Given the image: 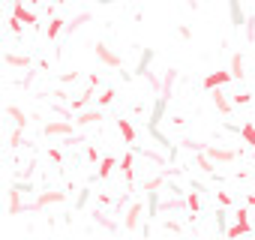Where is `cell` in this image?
Segmentation results:
<instances>
[{"mask_svg":"<svg viewBox=\"0 0 255 240\" xmlns=\"http://www.w3.org/2000/svg\"><path fill=\"white\" fill-rule=\"evenodd\" d=\"M210 93H213V105H216V108H219L222 114H231L234 102H231V99H228V96L222 93V87H216V90H210Z\"/></svg>","mask_w":255,"mask_h":240,"instance_id":"cell-14","label":"cell"},{"mask_svg":"<svg viewBox=\"0 0 255 240\" xmlns=\"http://www.w3.org/2000/svg\"><path fill=\"white\" fill-rule=\"evenodd\" d=\"M117 165H120V159H117V156H105V159L99 162V168H96V177H99V180H108V177H111V171H114Z\"/></svg>","mask_w":255,"mask_h":240,"instance_id":"cell-10","label":"cell"},{"mask_svg":"<svg viewBox=\"0 0 255 240\" xmlns=\"http://www.w3.org/2000/svg\"><path fill=\"white\" fill-rule=\"evenodd\" d=\"M228 81H234V75H231V69H216V72H210L204 81H201V87L210 93V90H216V87H225Z\"/></svg>","mask_w":255,"mask_h":240,"instance_id":"cell-1","label":"cell"},{"mask_svg":"<svg viewBox=\"0 0 255 240\" xmlns=\"http://www.w3.org/2000/svg\"><path fill=\"white\" fill-rule=\"evenodd\" d=\"M90 21V12H78L72 21H66V33H72V30H78V27H84Z\"/></svg>","mask_w":255,"mask_h":240,"instance_id":"cell-23","label":"cell"},{"mask_svg":"<svg viewBox=\"0 0 255 240\" xmlns=\"http://www.w3.org/2000/svg\"><path fill=\"white\" fill-rule=\"evenodd\" d=\"M246 204H249V207H255V195H246Z\"/></svg>","mask_w":255,"mask_h":240,"instance_id":"cell-42","label":"cell"},{"mask_svg":"<svg viewBox=\"0 0 255 240\" xmlns=\"http://www.w3.org/2000/svg\"><path fill=\"white\" fill-rule=\"evenodd\" d=\"M195 168L198 171H204V174H213L216 168H213V159L207 156V153H198V159H195Z\"/></svg>","mask_w":255,"mask_h":240,"instance_id":"cell-25","label":"cell"},{"mask_svg":"<svg viewBox=\"0 0 255 240\" xmlns=\"http://www.w3.org/2000/svg\"><path fill=\"white\" fill-rule=\"evenodd\" d=\"M180 144H183V147H189L192 153H204V150H207V144H204V141H192V138H183Z\"/></svg>","mask_w":255,"mask_h":240,"instance_id":"cell-31","label":"cell"},{"mask_svg":"<svg viewBox=\"0 0 255 240\" xmlns=\"http://www.w3.org/2000/svg\"><path fill=\"white\" fill-rule=\"evenodd\" d=\"M162 183H165V168H162L156 177H147V180H144V192H150V189H162Z\"/></svg>","mask_w":255,"mask_h":240,"instance_id":"cell-26","label":"cell"},{"mask_svg":"<svg viewBox=\"0 0 255 240\" xmlns=\"http://www.w3.org/2000/svg\"><path fill=\"white\" fill-rule=\"evenodd\" d=\"M240 135H243V141L255 150V123H243V126H240Z\"/></svg>","mask_w":255,"mask_h":240,"instance_id":"cell-27","label":"cell"},{"mask_svg":"<svg viewBox=\"0 0 255 240\" xmlns=\"http://www.w3.org/2000/svg\"><path fill=\"white\" fill-rule=\"evenodd\" d=\"M159 216V189H150L147 192V219H156Z\"/></svg>","mask_w":255,"mask_h":240,"instance_id":"cell-16","label":"cell"},{"mask_svg":"<svg viewBox=\"0 0 255 240\" xmlns=\"http://www.w3.org/2000/svg\"><path fill=\"white\" fill-rule=\"evenodd\" d=\"M120 174H123V180H126V186H129L132 180H135V150H126L123 156H120Z\"/></svg>","mask_w":255,"mask_h":240,"instance_id":"cell-3","label":"cell"},{"mask_svg":"<svg viewBox=\"0 0 255 240\" xmlns=\"http://www.w3.org/2000/svg\"><path fill=\"white\" fill-rule=\"evenodd\" d=\"M117 132L123 135V141H126V144H135V126H132L126 117H120V120H117Z\"/></svg>","mask_w":255,"mask_h":240,"instance_id":"cell-12","label":"cell"},{"mask_svg":"<svg viewBox=\"0 0 255 240\" xmlns=\"http://www.w3.org/2000/svg\"><path fill=\"white\" fill-rule=\"evenodd\" d=\"M243 27H246V39H249V42H255V15H249Z\"/></svg>","mask_w":255,"mask_h":240,"instance_id":"cell-33","label":"cell"},{"mask_svg":"<svg viewBox=\"0 0 255 240\" xmlns=\"http://www.w3.org/2000/svg\"><path fill=\"white\" fill-rule=\"evenodd\" d=\"M165 96H156V102H153V111H150V120H147V129H156L159 126V120L165 117Z\"/></svg>","mask_w":255,"mask_h":240,"instance_id":"cell-7","label":"cell"},{"mask_svg":"<svg viewBox=\"0 0 255 240\" xmlns=\"http://www.w3.org/2000/svg\"><path fill=\"white\" fill-rule=\"evenodd\" d=\"M84 156H87L90 162H96V159H99V153H96V147H87V150H84Z\"/></svg>","mask_w":255,"mask_h":240,"instance_id":"cell-41","label":"cell"},{"mask_svg":"<svg viewBox=\"0 0 255 240\" xmlns=\"http://www.w3.org/2000/svg\"><path fill=\"white\" fill-rule=\"evenodd\" d=\"M9 66H30V57H18V54H6Z\"/></svg>","mask_w":255,"mask_h":240,"instance_id":"cell-32","label":"cell"},{"mask_svg":"<svg viewBox=\"0 0 255 240\" xmlns=\"http://www.w3.org/2000/svg\"><path fill=\"white\" fill-rule=\"evenodd\" d=\"M6 195H9V216H15V213H21V210H24V207H21V192L9 186V192H6Z\"/></svg>","mask_w":255,"mask_h":240,"instance_id":"cell-18","label":"cell"},{"mask_svg":"<svg viewBox=\"0 0 255 240\" xmlns=\"http://www.w3.org/2000/svg\"><path fill=\"white\" fill-rule=\"evenodd\" d=\"M87 198H90V189H81V195H78V210L87 204Z\"/></svg>","mask_w":255,"mask_h":240,"instance_id":"cell-40","label":"cell"},{"mask_svg":"<svg viewBox=\"0 0 255 240\" xmlns=\"http://www.w3.org/2000/svg\"><path fill=\"white\" fill-rule=\"evenodd\" d=\"M90 99H93V84H87V90H84L81 96H75V99H72V108H75V111H84V105H87Z\"/></svg>","mask_w":255,"mask_h":240,"instance_id":"cell-21","label":"cell"},{"mask_svg":"<svg viewBox=\"0 0 255 240\" xmlns=\"http://www.w3.org/2000/svg\"><path fill=\"white\" fill-rule=\"evenodd\" d=\"M246 231H249V222H234L231 228H225L228 237H240V234H246Z\"/></svg>","mask_w":255,"mask_h":240,"instance_id":"cell-29","label":"cell"},{"mask_svg":"<svg viewBox=\"0 0 255 240\" xmlns=\"http://www.w3.org/2000/svg\"><path fill=\"white\" fill-rule=\"evenodd\" d=\"M21 129H24V126H18V129L9 135V144H12V147H18V144H21Z\"/></svg>","mask_w":255,"mask_h":240,"instance_id":"cell-37","label":"cell"},{"mask_svg":"<svg viewBox=\"0 0 255 240\" xmlns=\"http://www.w3.org/2000/svg\"><path fill=\"white\" fill-rule=\"evenodd\" d=\"M72 123H66V120H51V123H45L42 126V132L48 135V138H54V135H72Z\"/></svg>","mask_w":255,"mask_h":240,"instance_id":"cell-4","label":"cell"},{"mask_svg":"<svg viewBox=\"0 0 255 240\" xmlns=\"http://www.w3.org/2000/svg\"><path fill=\"white\" fill-rule=\"evenodd\" d=\"M12 15H15L24 27H27V24H30V27L36 24V12H33V9H27L24 3H12Z\"/></svg>","mask_w":255,"mask_h":240,"instance_id":"cell-8","label":"cell"},{"mask_svg":"<svg viewBox=\"0 0 255 240\" xmlns=\"http://www.w3.org/2000/svg\"><path fill=\"white\" fill-rule=\"evenodd\" d=\"M93 54H96V60H99L102 66H111V69H117V66L123 63V57H120V54H114L105 42H99V45L93 48Z\"/></svg>","mask_w":255,"mask_h":240,"instance_id":"cell-2","label":"cell"},{"mask_svg":"<svg viewBox=\"0 0 255 240\" xmlns=\"http://www.w3.org/2000/svg\"><path fill=\"white\" fill-rule=\"evenodd\" d=\"M150 63H153V48H144V51H141V57H138V66H135V72H138V75H147Z\"/></svg>","mask_w":255,"mask_h":240,"instance_id":"cell-17","label":"cell"},{"mask_svg":"<svg viewBox=\"0 0 255 240\" xmlns=\"http://www.w3.org/2000/svg\"><path fill=\"white\" fill-rule=\"evenodd\" d=\"M174 81H177V72H174V69H168V72H165V81H162V87H159V96H165V99H168V96H171Z\"/></svg>","mask_w":255,"mask_h":240,"instance_id":"cell-20","label":"cell"},{"mask_svg":"<svg viewBox=\"0 0 255 240\" xmlns=\"http://www.w3.org/2000/svg\"><path fill=\"white\" fill-rule=\"evenodd\" d=\"M249 99H252V96H249L246 90H240V93H234V99H231V102H234V105H246Z\"/></svg>","mask_w":255,"mask_h":240,"instance_id":"cell-34","label":"cell"},{"mask_svg":"<svg viewBox=\"0 0 255 240\" xmlns=\"http://www.w3.org/2000/svg\"><path fill=\"white\" fill-rule=\"evenodd\" d=\"M186 207H189L192 213H198V210H201V198H198V189H195V192H186Z\"/></svg>","mask_w":255,"mask_h":240,"instance_id":"cell-28","label":"cell"},{"mask_svg":"<svg viewBox=\"0 0 255 240\" xmlns=\"http://www.w3.org/2000/svg\"><path fill=\"white\" fill-rule=\"evenodd\" d=\"M204 153H207L213 162H234V159H237V153H234V150H228V147H210V144H207V150H204Z\"/></svg>","mask_w":255,"mask_h":240,"instance_id":"cell-9","label":"cell"},{"mask_svg":"<svg viewBox=\"0 0 255 240\" xmlns=\"http://www.w3.org/2000/svg\"><path fill=\"white\" fill-rule=\"evenodd\" d=\"M99 120H105V108H93V111H78L75 123H78V126H93V123H99Z\"/></svg>","mask_w":255,"mask_h":240,"instance_id":"cell-5","label":"cell"},{"mask_svg":"<svg viewBox=\"0 0 255 240\" xmlns=\"http://www.w3.org/2000/svg\"><path fill=\"white\" fill-rule=\"evenodd\" d=\"M60 33H66V21H63V18H57V15H51V21H48V27H45V36L54 42Z\"/></svg>","mask_w":255,"mask_h":240,"instance_id":"cell-13","label":"cell"},{"mask_svg":"<svg viewBox=\"0 0 255 240\" xmlns=\"http://www.w3.org/2000/svg\"><path fill=\"white\" fill-rule=\"evenodd\" d=\"M96 102H99V108H105V105H111V102H114V90H111V87H105V90H102V93L96 96Z\"/></svg>","mask_w":255,"mask_h":240,"instance_id":"cell-30","label":"cell"},{"mask_svg":"<svg viewBox=\"0 0 255 240\" xmlns=\"http://www.w3.org/2000/svg\"><path fill=\"white\" fill-rule=\"evenodd\" d=\"M6 114L15 120V126H27V120H30V117H27L21 108H15V105H6Z\"/></svg>","mask_w":255,"mask_h":240,"instance_id":"cell-22","label":"cell"},{"mask_svg":"<svg viewBox=\"0 0 255 240\" xmlns=\"http://www.w3.org/2000/svg\"><path fill=\"white\" fill-rule=\"evenodd\" d=\"M234 219H237V222H249V213H246V207H237V210H234Z\"/></svg>","mask_w":255,"mask_h":240,"instance_id":"cell-38","label":"cell"},{"mask_svg":"<svg viewBox=\"0 0 255 240\" xmlns=\"http://www.w3.org/2000/svg\"><path fill=\"white\" fill-rule=\"evenodd\" d=\"M228 15H231V24H234V27H243V24H246V15H243L240 0H228Z\"/></svg>","mask_w":255,"mask_h":240,"instance_id":"cell-11","label":"cell"},{"mask_svg":"<svg viewBox=\"0 0 255 240\" xmlns=\"http://www.w3.org/2000/svg\"><path fill=\"white\" fill-rule=\"evenodd\" d=\"M138 219H141V204H132L129 207V216H126V231H135L138 228Z\"/></svg>","mask_w":255,"mask_h":240,"instance_id":"cell-19","label":"cell"},{"mask_svg":"<svg viewBox=\"0 0 255 240\" xmlns=\"http://www.w3.org/2000/svg\"><path fill=\"white\" fill-rule=\"evenodd\" d=\"M231 75H234V81H243L246 78V57L243 54H234L231 57Z\"/></svg>","mask_w":255,"mask_h":240,"instance_id":"cell-15","label":"cell"},{"mask_svg":"<svg viewBox=\"0 0 255 240\" xmlns=\"http://www.w3.org/2000/svg\"><path fill=\"white\" fill-rule=\"evenodd\" d=\"M216 201H219V207H228V204H231V195L219 189V192H216Z\"/></svg>","mask_w":255,"mask_h":240,"instance_id":"cell-35","label":"cell"},{"mask_svg":"<svg viewBox=\"0 0 255 240\" xmlns=\"http://www.w3.org/2000/svg\"><path fill=\"white\" fill-rule=\"evenodd\" d=\"M135 153H138V156H144L147 162H153V165H159V168H165V165H168V162H165V156H159L156 150H135Z\"/></svg>","mask_w":255,"mask_h":240,"instance_id":"cell-24","label":"cell"},{"mask_svg":"<svg viewBox=\"0 0 255 240\" xmlns=\"http://www.w3.org/2000/svg\"><path fill=\"white\" fill-rule=\"evenodd\" d=\"M12 189H18V192H33V183H12Z\"/></svg>","mask_w":255,"mask_h":240,"instance_id":"cell-39","label":"cell"},{"mask_svg":"<svg viewBox=\"0 0 255 240\" xmlns=\"http://www.w3.org/2000/svg\"><path fill=\"white\" fill-rule=\"evenodd\" d=\"M30 3H36V0H30Z\"/></svg>","mask_w":255,"mask_h":240,"instance_id":"cell-43","label":"cell"},{"mask_svg":"<svg viewBox=\"0 0 255 240\" xmlns=\"http://www.w3.org/2000/svg\"><path fill=\"white\" fill-rule=\"evenodd\" d=\"M9 30H12V33H21V30H24V24H21L15 15H12V18H9Z\"/></svg>","mask_w":255,"mask_h":240,"instance_id":"cell-36","label":"cell"},{"mask_svg":"<svg viewBox=\"0 0 255 240\" xmlns=\"http://www.w3.org/2000/svg\"><path fill=\"white\" fill-rule=\"evenodd\" d=\"M66 195L63 192H57V189H51V192H42L33 204H30V210H42V207H48V204H60Z\"/></svg>","mask_w":255,"mask_h":240,"instance_id":"cell-6","label":"cell"}]
</instances>
